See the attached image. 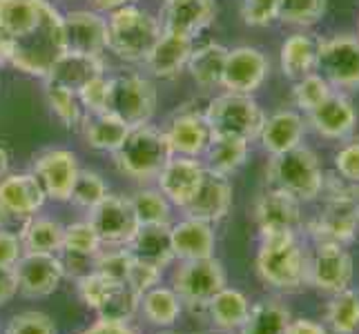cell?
Instances as JSON below:
<instances>
[{"label":"cell","mask_w":359,"mask_h":334,"mask_svg":"<svg viewBox=\"0 0 359 334\" xmlns=\"http://www.w3.org/2000/svg\"><path fill=\"white\" fill-rule=\"evenodd\" d=\"M0 29L14 47L9 63L29 76L45 78L65 54L63 14L49 0H0Z\"/></svg>","instance_id":"6da1fadb"},{"label":"cell","mask_w":359,"mask_h":334,"mask_svg":"<svg viewBox=\"0 0 359 334\" xmlns=\"http://www.w3.org/2000/svg\"><path fill=\"white\" fill-rule=\"evenodd\" d=\"M257 272L266 286L292 292L306 286L308 254L299 243V232L266 234L259 243Z\"/></svg>","instance_id":"7a4b0ae2"},{"label":"cell","mask_w":359,"mask_h":334,"mask_svg":"<svg viewBox=\"0 0 359 334\" xmlns=\"http://www.w3.org/2000/svg\"><path fill=\"white\" fill-rule=\"evenodd\" d=\"M161 22L136 5L121 7L107 18V49L128 63H141L161 36Z\"/></svg>","instance_id":"3957f363"},{"label":"cell","mask_w":359,"mask_h":334,"mask_svg":"<svg viewBox=\"0 0 359 334\" xmlns=\"http://www.w3.org/2000/svg\"><path fill=\"white\" fill-rule=\"evenodd\" d=\"M175 156L163 134V127L141 125L132 127L126 141L114 152V165L121 174L134 181H156L158 172L165 167L168 160Z\"/></svg>","instance_id":"277c9868"},{"label":"cell","mask_w":359,"mask_h":334,"mask_svg":"<svg viewBox=\"0 0 359 334\" xmlns=\"http://www.w3.org/2000/svg\"><path fill=\"white\" fill-rule=\"evenodd\" d=\"M324 172L311 147L299 145L290 152L270 156L268 183L294 196L299 203H311L324 194Z\"/></svg>","instance_id":"5b68a950"},{"label":"cell","mask_w":359,"mask_h":334,"mask_svg":"<svg viewBox=\"0 0 359 334\" xmlns=\"http://www.w3.org/2000/svg\"><path fill=\"white\" fill-rule=\"evenodd\" d=\"M156 103L158 94L150 78L139 76V74H121V76L109 78L107 83L103 111L123 120L132 130L147 125L152 120V116L156 114Z\"/></svg>","instance_id":"8992f818"},{"label":"cell","mask_w":359,"mask_h":334,"mask_svg":"<svg viewBox=\"0 0 359 334\" xmlns=\"http://www.w3.org/2000/svg\"><path fill=\"white\" fill-rule=\"evenodd\" d=\"M203 114L212 136H234L243 141L259 139L266 123V111L252 96L232 92L212 98Z\"/></svg>","instance_id":"52a82bcc"},{"label":"cell","mask_w":359,"mask_h":334,"mask_svg":"<svg viewBox=\"0 0 359 334\" xmlns=\"http://www.w3.org/2000/svg\"><path fill=\"white\" fill-rule=\"evenodd\" d=\"M332 90H359V36L335 34L317 41V65Z\"/></svg>","instance_id":"ba28073f"},{"label":"cell","mask_w":359,"mask_h":334,"mask_svg":"<svg viewBox=\"0 0 359 334\" xmlns=\"http://www.w3.org/2000/svg\"><path fill=\"white\" fill-rule=\"evenodd\" d=\"M228 286L224 263L215 256L181 261L172 274V290L179 294L181 303L188 305H208L212 296Z\"/></svg>","instance_id":"9c48e42d"},{"label":"cell","mask_w":359,"mask_h":334,"mask_svg":"<svg viewBox=\"0 0 359 334\" xmlns=\"http://www.w3.org/2000/svg\"><path fill=\"white\" fill-rule=\"evenodd\" d=\"M355 274V263L346 245L321 241L315 245L313 254H308L306 286L324 294H337L351 288Z\"/></svg>","instance_id":"30bf717a"},{"label":"cell","mask_w":359,"mask_h":334,"mask_svg":"<svg viewBox=\"0 0 359 334\" xmlns=\"http://www.w3.org/2000/svg\"><path fill=\"white\" fill-rule=\"evenodd\" d=\"M90 223L98 232L103 245L109 247H126L134 239L136 230L141 228L132 199L123 194H107L101 203L92 207Z\"/></svg>","instance_id":"8fae6325"},{"label":"cell","mask_w":359,"mask_h":334,"mask_svg":"<svg viewBox=\"0 0 359 334\" xmlns=\"http://www.w3.org/2000/svg\"><path fill=\"white\" fill-rule=\"evenodd\" d=\"M79 156L65 147H52L34 158L32 174L39 179L47 199L65 203L72 196V188L79 176Z\"/></svg>","instance_id":"7c38bea8"},{"label":"cell","mask_w":359,"mask_h":334,"mask_svg":"<svg viewBox=\"0 0 359 334\" xmlns=\"http://www.w3.org/2000/svg\"><path fill=\"white\" fill-rule=\"evenodd\" d=\"M270 74L268 56L257 47H234L228 49L221 88L232 94L252 96L266 83Z\"/></svg>","instance_id":"4fadbf2b"},{"label":"cell","mask_w":359,"mask_h":334,"mask_svg":"<svg viewBox=\"0 0 359 334\" xmlns=\"http://www.w3.org/2000/svg\"><path fill=\"white\" fill-rule=\"evenodd\" d=\"M45 192L32 172H16L0 179V218L27 221L41 212L45 205Z\"/></svg>","instance_id":"5bb4252c"},{"label":"cell","mask_w":359,"mask_h":334,"mask_svg":"<svg viewBox=\"0 0 359 334\" xmlns=\"http://www.w3.org/2000/svg\"><path fill=\"white\" fill-rule=\"evenodd\" d=\"M18 277V292L29 299H43L54 294L65 277L63 258L58 254L22 252L14 265Z\"/></svg>","instance_id":"9a60e30c"},{"label":"cell","mask_w":359,"mask_h":334,"mask_svg":"<svg viewBox=\"0 0 359 334\" xmlns=\"http://www.w3.org/2000/svg\"><path fill=\"white\" fill-rule=\"evenodd\" d=\"M308 230L317 243L328 241L348 245L359 234V205L337 196H326V205L321 207Z\"/></svg>","instance_id":"2e32d148"},{"label":"cell","mask_w":359,"mask_h":334,"mask_svg":"<svg viewBox=\"0 0 359 334\" xmlns=\"http://www.w3.org/2000/svg\"><path fill=\"white\" fill-rule=\"evenodd\" d=\"M165 139L172 147V154L199 158L212 143V130L208 125L203 111L181 109L172 116L163 127Z\"/></svg>","instance_id":"e0dca14e"},{"label":"cell","mask_w":359,"mask_h":334,"mask_svg":"<svg viewBox=\"0 0 359 334\" xmlns=\"http://www.w3.org/2000/svg\"><path fill=\"white\" fill-rule=\"evenodd\" d=\"M255 221L262 237L302 230V203L279 188H270L255 203Z\"/></svg>","instance_id":"ac0fdd59"},{"label":"cell","mask_w":359,"mask_h":334,"mask_svg":"<svg viewBox=\"0 0 359 334\" xmlns=\"http://www.w3.org/2000/svg\"><path fill=\"white\" fill-rule=\"evenodd\" d=\"M203 176H205L203 160L175 154L165 163V167L158 172L156 185L161 194H163L172 205L183 209L192 201L196 190H199Z\"/></svg>","instance_id":"d6986e66"},{"label":"cell","mask_w":359,"mask_h":334,"mask_svg":"<svg viewBox=\"0 0 359 334\" xmlns=\"http://www.w3.org/2000/svg\"><path fill=\"white\" fill-rule=\"evenodd\" d=\"M65 52L101 56L107 49V20L98 11H69L63 16Z\"/></svg>","instance_id":"ffe728a7"},{"label":"cell","mask_w":359,"mask_h":334,"mask_svg":"<svg viewBox=\"0 0 359 334\" xmlns=\"http://www.w3.org/2000/svg\"><path fill=\"white\" fill-rule=\"evenodd\" d=\"M357 109L348 96L332 92L326 101L308 111V123L313 130L328 141H344L357 127Z\"/></svg>","instance_id":"44dd1931"},{"label":"cell","mask_w":359,"mask_h":334,"mask_svg":"<svg viewBox=\"0 0 359 334\" xmlns=\"http://www.w3.org/2000/svg\"><path fill=\"white\" fill-rule=\"evenodd\" d=\"M230 207H232L230 179L205 169V176L199 185V190L192 196V201L183 207V214L205 223H217L228 216Z\"/></svg>","instance_id":"7402d4cb"},{"label":"cell","mask_w":359,"mask_h":334,"mask_svg":"<svg viewBox=\"0 0 359 334\" xmlns=\"http://www.w3.org/2000/svg\"><path fill=\"white\" fill-rule=\"evenodd\" d=\"M215 18H217L215 0H177V3L163 5L158 22L163 32L194 39V36L203 32Z\"/></svg>","instance_id":"603a6c76"},{"label":"cell","mask_w":359,"mask_h":334,"mask_svg":"<svg viewBox=\"0 0 359 334\" xmlns=\"http://www.w3.org/2000/svg\"><path fill=\"white\" fill-rule=\"evenodd\" d=\"M192 49H194L192 39H188V36L161 32L156 45L152 47V52L147 54L143 63L147 65L152 76L170 81V78H177L179 74L188 67Z\"/></svg>","instance_id":"cb8c5ba5"},{"label":"cell","mask_w":359,"mask_h":334,"mask_svg":"<svg viewBox=\"0 0 359 334\" xmlns=\"http://www.w3.org/2000/svg\"><path fill=\"white\" fill-rule=\"evenodd\" d=\"M172 250L179 261H194V258L215 256V230L212 223L185 216L175 225H170Z\"/></svg>","instance_id":"d4e9b609"},{"label":"cell","mask_w":359,"mask_h":334,"mask_svg":"<svg viewBox=\"0 0 359 334\" xmlns=\"http://www.w3.org/2000/svg\"><path fill=\"white\" fill-rule=\"evenodd\" d=\"M306 134L304 118L292 109L275 111L272 116H266V123L262 132H259V141H262L264 150L270 156H277L283 152H290L299 147Z\"/></svg>","instance_id":"484cf974"},{"label":"cell","mask_w":359,"mask_h":334,"mask_svg":"<svg viewBox=\"0 0 359 334\" xmlns=\"http://www.w3.org/2000/svg\"><path fill=\"white\" fill-rule=\"evenodd\" d=\"M105 63L101 56H88V54H60L58 60L47 71L45 83H54L60 88L79 92L83 85H88L92 78L103 76Z\"/></svg>","instance_id":"4316f807"},{"label":"cell","mask_w":359,"mask_h":334,"mask_svg":"<svg viewBox=\"0 0 359 334\" xmlns=\"http://www.w3.org/2000/svg\"><path fill=\"white\" fill-rule=\"evenodd\" d=\"M126 247L136 261L150 263L161 270L175 261L170 225H141Z\"/></svg>","instance_id":"83f0119b"},{"label":"cell","mask_w":359,"mask_h":334,"mask_svg":"<svg viewBox=\"0 0 359 334\" xmlns=\"http://www.w3.org/2000/svg\"><path fill=\"white\" fill-rule=\"evenodd\" d=\"M83 139L92 150L98 152H116L130 134V127L123 120L114 118L107 111H96V114H85L81 120Z\"/></svg>","instance_id":"f1b7e54d"},{"label":"cell","mask_w":359,"mask_h":334,"mask_svg":"<svg viewBox=\"0 0 359 334\" xmlns=\"http://www.w3.org/2000/svg\"><path fill=\"white\" fill-rule=\"evenodd\" d=\"M248 154H250V141L234 139V136H212V143L203 154V165L208 172L230 179L245 165Z\"/></svg>","instance_id":"f546056e"},{"label":"cell","mask_w":359,"mask_h":334,"mask_svg":"<svg viewBox=\"0 0 359 334\" xmlns=\"http://www.w3.org/2000/svg\"><path fill=\"white\" fill-rule=\"evenodd\" d=\"M22 252H39V254H58L63 252L65 225L56 218L32 216L22 223L18 232Z\"/></svg>","instance_id":"4dcf8cb0"},{"label":"cell","mask_w":359,"mask_h":334,"mask_svg":"<svg viewBox=\"0 0 359 334\" xmlns=\"http://www.w3.org/2000/svg\"><path fill=\"white\" fill-rule=\"evenodd\" d=\"M205 307L210 321L219 332H237L243 326L248 312H250V301L243 292L226 286L208 301Z\"/></svg>","instance_id":"1f68e13d"},{"label":"cell","mask_w":359,"mask_h":334,"mask_svg":"<svg viewBox=\"0 0 359 334\" xmlns=\"http://www.w3.org/2000/svg\"><path fill=\"white\" fill-rule=\"evenodd\" d=\"M281 71L290 81H299L315 71L317 65V41L308 34L297 32L281 45Z\"/></svg>","instance_id":"d6a6232c"},{"label":"cell","mask_w":359,"mask_h":334,"mask_svg":"<svg viewBox=\"0 0 359 334\" xmlns=\"http://www.w3.org/2000/svg\"><path fill=\"white\" fill-rule=\"evenodd\" d=\"M290 310L279 299H264L250 305L239 334H286L290 323Z\"/></svg>","instance_id":"836d02e7"},{"label":"cell","mask_w":359,"mask_h":334,"mask_svg":"<svg viewBox=\"0 0 359 334\" xmlns=\"http://www.w3.org/2000/svg\"><path fill=\"white\" fill-rule=\"evenodd\" d=\"M228 58V47L219 43H210L199 49H192V56L188 60V69L192 74L194 83L201 90L221 88V76H224Z\"/></svg>","instance_id":"e575fe53"},{"label":"cell","mask_w":359,"mask_h":334,"mask_svg":"<svg viewBox=\"0 0 359 334\" xmlns=\"http://www.w3.org/2000/svg\"><path fill=\"white\" fill-rule=\"evenodd\" d=\"M141 305V294L132 290L126 281H114L101 303L96 305V316L109 323H128Z\"/></svg>","instance_id":"d590c367"},{"label":"cell","mask_w":359,"mask_h":334,"mask_svg":"<svg viewBox=\"0 0 359 334\" xmlns=\"http://www.w3.org/2000/svg\"><path fill=\"white\" fill-rule=\"evenodd\" d=\"M139 307L143 310V316L150 321L152 326L170 328V326H175L179 321L183 303L179 299V294L172 288L154 286L152 290H147V292L141 294V305Z\"/></svg>","instance_id":"8d00e7d4"},{"label":"cell","mask_w":359,"mask_h":334,"mask_svg":"<svg viewBox=\"0 0 359 334\" xmlns=\"http://www.w3.org/2000/svg\"><path fill=\"white\" fill-rule=\"evenodd\" d=\"M326 326L335 334L359 332V292L346 288L332 294L326 307Z\"/></svg>","instance_id":"74e56055"},{"label":"cell","mask_w":359,"mask_h":334,"mask_svg":"<svg viewBox=\"0 0 359 334\" xmlns=\"http://www.w3.org/2000/svg\"><path fill=\"white\" fill-rule=\"evenodd\" d=\"M130 199L141 225H172V203L161 194L158 188L136 190Z\"/></svg>","instance_id":"f35d334b"},{"label":"cell","mask_w":359,"mask_h":334,"mask_svg":"<svg viewBox=\"0 0 359 334\" xmlns=\"http://www.w3.org/2000/svg\"><path fill=\"white\" fill-rule=\"evenodd\" d=\"M328 0H279L277 18L292 27H313L326 16Z\"/></svg>","instance_id":"ab89813d"},{"label":"cell","mask_w":359,"mask_h":334,"mask_svg":"<svg viewBox=\"0 0 359 334\" xmlns=\"http://www.w3.org/2000/svg\"><path fill=\"white\" fill-rule=\"evenodd\" d=\"M45 98H47V105L52 107V111L56 114V118L63 123L65 127L69 130L81 127V120L85 114H83L76 92L65 90L54 83H45Z\"/></svg>","instance_id":"60d3db41"},{"label":"cell","mask_w":359,"mask_h":334,"mask_svg":"<svg viewBox=\"0 0 359 334\" xmlns=\"http://www.w3.org/2000/svg\"><path fill=\"white\" fill-rule=\"evenodd\" d=\"M107 194H109L107 183L96 169H81L76 183H74V188H72L69 201L90 212V209L101 203Z\"/></svg>","instance_id":"b9f144b4"},{"label":"cell","mask_w":359,"mask_h":334,"mask_svg":"<svg viewBox=\"0 0 359 334\" xmlns=\"http://www.w3.org/2000/svg\"><path fill=\"white\" fill-rule=\"evenodd\" d=\"M101 250H103V241L90 221H79V223H72V225H65L63 252L96 256Z\"/></svg>","instance_id":"7bdbcfd3"},{"label":"cell","mask_w":359,"mask_h":334,"mask_svg":"<svg viewBox=\"0 0 359 334\" xmlns=\"http://www.w3.org/2000/svg\"><path fill=\"white\" fill-rule=\"evenodd\" d=\"M335 92L328 85V81L321 76V74L313 71V74H308V76L299 78V81H294V88H292V101L294 105L304 109L306 114L311 109H315L321 101H326V98Z\"/></svg>","instance_id":"ee69618b"},{"label":"cell","mask_w":359,"mask_h":334,"mask_svg":"<svg viewBox=\"0 0 359 334\" xmlns=\"http://www.w3.org/2000/svg\"><path fill=\"white\" fill-rule=\"evenodd\" d=\"M134 256L128 247H114V250H101L94 256V270L112 281H128Z\"/></svg>","instance_id":"f6af8a7d"},{"label":"cell","mask_w":359,"mask_h":334,"mask_svg":"<svg viewBox=\"0 0 359 334\" xmlns=\"http://www.w3.org/2000/svg\"><path fill=\"white\" fill-rule=\"evenodd\" d=\"M3 334H56V326L49 314L29 310L11 316L9 326Z\"/></svg>","instance_id":"bcb514c9"},{"label":"cell","mask_w":359,"mask_h":334,"mask_svg":"<svg viewBox=\"0 0 359 334\" xmlns=\"http://www.w3.org/2000/svg\"><path fill=\"white\" fill-rule=\"evenodd\" d=\"M279 0H243L241 18L250 27H268L272 20H277Z\"/></svg>","instance_id":"7dc6e473"},{"label":"cell","mask_w":359,"mask_h":334,"mask_svg":"<svg viewBox=\"0 0 359 334\" xmlns=\"http://www.w3.org/2000/svg\"><path fill=\"white\" fill-rule=\"evenodd\" d=\"M107 83H109V78H105V74H103V76L92 78L88 85H83V88L76 92L79 103L85 109V114H96V111H103L105 109Z\"/></svg>","instance_id":"c3c4849f"},{"label":"cell","mask_w":359,"mask_h":334,"mask_svg":"<svg viewBox=\"0 0 359 334\" xmlns=\"http://www.w3.org/2000/svg\"><path fill=\"white\" fill-rule=\"evenodd\" d=\"M161 277H163V270H161V267H154L150 263L136 261V258H134V263L130 267V274H128V281L126 283H128L132 290L143 294L147 290H152L154 286H158Z\"/></svg>","instance_id":"681fc988"},{"label":"cell","mask_w":359,"mask_h":334,"mask_svg":"<svg viewBox=\"0 0 359 334\" xmlns=\"http://www.w3.org/2000/svg\"><path fill=\"white\" fill-rule=\"evenodd\" d=\"M335 167L344 181L359 183V139L346 143L335 154Z\"/></svg>","instance_id":"f907efd6"},{"label":"cell","mask_w":359,"mask_h":334,"mask_svg":"<svg viewBox=\"0 0 359 334\" xmlns=\"http://www.w3.org/2000/svg\"><path fill=\"white\" fill-rule=\"evenodd\" d=\"M22 256V243L16 232L0 228V267H14Z\"/></svg>","instance_id":"816d5d0a"},{"label":"cell","mask_w":359,"mask_h":334,"mask_svg":"<svg viewBox=\"0 0 359 334\" xmlns=\"http://www.w3.org/2000/svg\"><path fill=\"white\" fill-rule=\"evenodd\" d=\"M18 294V277L14 267H0V307L11 303Z\"/></svg>","instance_id":"f5cc1de1"},{"label":"cell","mask_w":359,"mask_h":334,"mask_svg":"<svg viewBox=\"0 0 359 334\" xmlns=\"http://www.w3.org/2000/svg\"><path fill=\"white\" fill-rule=\"evenodd\" d=\"M286 334H328L324 323H317L313 319H290Z\"/></svg>","instance_id":"db71d44e"},{"label":"cell","mask_w":359,"mask_h":334,"mask_svg":"<svg viewBox=\"0 0 359 334\" xmlns=\"http://www.w3.org/2000/svg\"><path fill=\"white\" fill-rule=\"evenodd\" d=\"M79 334H136V330H132L128 323H109V321L98 319L96 323H92Z\"/></svg>","instance_id":"11a10c76"},{"label":"cell","mask_w":359,"mask_h":334,"mask_svg":"<svg viewBox=\"0 0 359 334\" xmlns=\"http://www.w3.org/2000/svg\"><path fill=\"white\" fill-rule=\"evenodd\" d=\"M136 0H90V5L94 7V11H116L121 7H128V5H134Z\"/></svg>","instance_id":"9f6ffc18"},{"label":"cell","mask_w":359,"mask_h":334,"mask_svg":"<svg viewBox=\"0 0 359 334\" xmlns=\"http://www.w3.org/2000/svg\"><path fill=\"white\" fill-rule=\"evenodd\" d=\"M11 52H14V47H11V41L9 36L0 29V65H5L11 60Z\"/></svg>","instance_id":"6f0895ef"},{"label":"cell","mask_w":359,"mask_h":334,"mask_svg":"<svg viewBox=\"0 0 359 334\" xmlns=\"http://www.w3.org/2000/svg\"><path fill=\"white\" fill-rule=\"evenodd\" d=\"M7 169H9V154L5 147L0 145V179L7 174Z\"/></svg>","instance_id":"680465c9"},{"label":"cell","mask_w":359,"mask_h":334,"mask_svg":"<svg viewBox=\"0 0 359 334\" xmlns=\"http://www.w3.org/2000/svg\"><path fill=\"white\" fill-rule=\"evenodd\" d=\"M217 334H234V332H217Z\"/></svg>","instance_id":"91938a15"},{"label":"cell","mask_w":359,"mask_h":334,"mask_svg":"<svg viewBox=\"0 0 359 334\" xmlns=\"http://www.w3.org/2000/svg\"><path fill=\"white\" fill-rule=\"evenodd\" d=\"M165 3H177V0H165Z\"/></svg>","instance_id":"94428289"},{"label":"cell","mask_w":359,"mask_h":334,"mask_svg":"<svg viewBox=\"0 0 359 334\" xmlns=\"http://www.w3.org/2000/svg\"><path fill=\"white\" fill-rule=\"evenodd\" d=\"M0 334H3V332H0Z\"/></svg>","instance_id":"6125c7cd"}]
</instances>
